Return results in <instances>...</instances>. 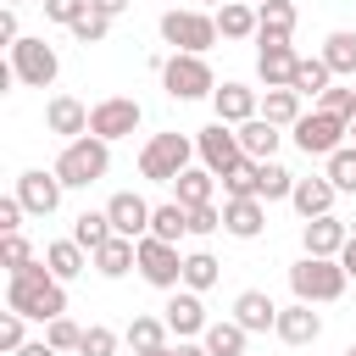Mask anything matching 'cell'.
Listing matches in <instances>:
<instances>
[{
  "label": "cell",
  "instance_id": "1",
  "mask_svg": "<svg viewBox=\"0 0 356 356\" xmlns=\"http://www.w3.org/2000/svg\"><path fill=\"white\" fill-rule=\"evenodd\" d=\"M6 312H22L28 323H50V317H67V284L33 261L22 273H6Z\"/></svg>",
  "mask_w": 356,
  "mask_h": 356
},
{
  "label": "cell",
  "instance_id": "2",
  "mask_svg": "<svg viewBox=\"0 0 356 356\" xmlns=\"http://www.w3.org/2000/svg\"><path fill=\"white\" fill-rule=\"evenodd\" d=\"M67 189H89V184H100L106 172H111V145L106 139H95V134H83V139H72V145H61V156H56V167H50Z\"/></svg>",
  "mask_w": 356,
  "mask_h": 356
},
{
  "label": "cell",
  "instance_id": "3",
  "mask_svg": "<svg viewBox=\"0 0 356 356\" xmlns=\"http://www.w3.org/2000/svg\"><path fill=\"white\" fill-rule=\"evenodd\" d=\"M161 44H172V56H206L217 44V17H206L200 6H172L161 11Z\"/></svg>",
  "mask_w": 356,
  "mask_h": 356
},
{
  "label": "cell",
  "instance_id": "4",
  "mask_svg": "<svg viewBox=\"0 0 356 356\" xmlns=\"http://www.w3.org/2000/svg\"><path fill=\"white\" fill-rule=\"evenodd\" d=\"M345 284H350V273H345L339 261H328V256H300V261L289 267V289H295V300H306V306L339 300Z\"/></svg>",
  "mask_w": 356,
  "mask_h": 356
},
{
  "label": "cell",
  "instance_id": "5",
  "mask_svg": "<svg viewBox=\"0 0 356 356\" xmlns=\"http://www.w3.org/2000/svg\"><path fill=\"white\" fill-rule=\"evenodd\" d=\"M189 156H195V139L167 128V134H150V145L139 150V178L150 184H172L178 172H189Z\"/></svg>",
  "mask_w": 356,
  "mask_h": 356
},
{
  "label": "cell",
  "instance_id": "6",
  "mask_svg": "<svg viewBox=\"0 0 356 356\" xmlns=\"http://www.w3.org/2000/svg\"><path fill=\"white\" fill-rule=\"evenodd\" d=\"M11 72H17V83H28V89H50L56 72H61V56H56V44H44L39 33H22V39L11 44Z\"/></svg>",
  "mask_w": 356,
  "mask_h": 356
},
{
  "label": "cell",
  "instance_id": "7",
  "mask_svg": "<svg viewBox=\"0 0 356 356\" xmlns=\"http://www.w3.org/2000/svg\"><path fill=\"white\" fill-rule=\"evenodd\" d=\"M161 89L172 100H206V95H217V78H211L206 56H167L161 61Z\"/></svg>",
  "mask_w": 356,
  "mask_h": 356
},
{
  "label": "cell",
  "instance_id": "8",
  "mask_svg": "<svg viewBox=\"0 0 356 356\" xmlns=\"http://www.w3.org/2000/svg\"><path fill=\"white\" fill-rule=\"evenodd\" d=\"M139 122H145V106H139L134 95H106V100L89 106V134L106 139V145H111V139H128Z\"/></svg>",
  "mask_w": 356,
  "mask_h": 356
},
{
  "label": "cell",
  "instance_id": "9",
  "mask_svg": "<svg viewBox=\"0 0 356 356\" xmlns=\"http://www.w3.org/2000/svg\"><path fill=\"white\" fill-rule=\"evenodd\" d=\"M289 134H295V145H300L306 156H323V161H328L334 150H345V134H350V122L317 106V111H306V117H300Z\"/></svg>",
  "mask_w": 356,
  "mask_h": 356
},
{
  "label": "cell",
  "instance_id": "10",
  "mask_svg": "<svg viewBox=\"0 0 356 356\" xmlns=\"http://www.w3.org/2000/svg\"><path fill=\"white\" fill-rule=\"evenodd\" d=\"M139 278L150 289H184V256H178V245L145 234L139 239Z\"/></svg>",
  "mask_w": 356,
  "mask_h": 356
},
{
  "label": "cell",
  "instance_id": "11",
  "mask_svg": "<svg viewBox=\"0 0 356 356\" xmlns=\"http://www.w3.org/2000/svg\"><path fill=\"white\" fill-rule=\"evenodd\" d=\"M195 156H200V167H211L217 178L245 156L239 150V128H228V122H211V128H200L195 134Z\"/></svg>",
  "mask_w": 356,
  "mask_h": 356
},
{
  "label": "cell",
  "instance_id": "12",
  "mask_svg": "<svg viewBox=\"0 0 356 356\" xmlns=\"http://www.w3.org/2000/svg\"><path fill=\"white\" fill-rule=\"evenodd\" d=\"M33 217H50L56 206H61V195H67V184L56 178V172H44V167H28L22 178H17V189H11Z\"/></svg>",
  "mask_w": 356,
  "mask_h": 356
},
{
  "label": "cell",
  "instance_id": "13",
  "mask_svg": "<svg viewBox=\"0 0 356 356\" xmlns=\"http://www.w3.org/2000/svg\"><path fill=\"white\" fill-rule=\"evenodd\" d=\"M261 50H256V78L267 83V89H289V78H295V67H300V56H295V44L289 39H256Z\"/></svg>",
  "mask_w": 356,
  "mask_h": 356
},
{
  "label": "cell",
  "instance_id": "14",
  "mask_svg": "<svg viewBox=\"0 0 356 356\" xmlns=\"http://www.w3.org/2000/svg\"><path fill=\"white\" fill-rule=\"evenodd\" d=\"M211 106H217V122H228V128H245L250 117H261V100H256V89H250V83H239V78L217 83Z\"/></svg>",
  "mask_w": 356,
  "mask_h": 356
},
{
  "label": "cell",
  "instance_id": "15",
  "mask_svg": "<svg viewBox=\"0 0 356 356\" xmlns=\"http://www.w3.org/2000/svg\"><path fill=\"white\" fill-rule=\"evenodd\" d=\"M150 211H156V206H150L145 195H134V189H122V195L106 200V217H111V228H117L122 239H145V234H150Z\"/></svg>",
  "mask_w": 356,
  "mask_h": 356
},
{
  "label": "cell",
  "instance_id": "16",
  "mask_svg": "<svg viewBox=\"0 0 356 356\" xmlns=\"http://www.w3.org/2000/svg\"><path fill=\"white\" fill-rule=\"evenodd\" d=\"M300 245H306V256H328V261H339V250L350 245V228L328 211V217H312V222H300Z\"/></svg>",
  "mask_w": 356,
  "mask_h": 356
},
{
  "label": "cell",
  "instance_id": "17",
  "mask_svg": "<svg viewBox=\"0 0 356 356\" xmlns=\"http://www.w3.org/2000/svg\"><path fill=\"white\" fill-rule=\"evenodd\" d=\"M161 317H167V328H172L178 339H195V334L211 328V317H206V306H200L195 289H172V300L161 306Z\"/></svg>",
  "mask_w": 356,
  "mask_h": 356
},
{
  "label": "cell",
  "instance_id": "18",
  "mask_svg": "<svg viewBox=\"0 0 356 356\" xmlns=\"http://www.w3.org/2000/svg\"><path fill=\"white\" fill-rule=\"evenodd\" d=\"M44 128L61 134V139L72 145V139L89 134V106H83L78 95H50V106H44Z\"/></svg>",
  "mask_w": 356,
  "mask_h": 356
},
{
  "label": "cell",
  "instance_id": "19",
  "mask_svg": "<svg viewBox=\"0 0 356 356\" xmlns=\"http://www.w3.org/2000/svg\"><path fill=\"white\" fill-rule=\"evenodd\" d=\"M234 323L245 334H267V328H278V300L267 289H239L234 295Z\"/></svg>",
  "mask_w": 356,
  "mask_h": 356
},
{
  "label": "cell",
  "instance_id": "20",
  "mask_svg": "<svg viewBox=\"0 0 356 356\" xmlns=\"http://www.w3.org/2000/svg\"><path fill=\"white\" fill-rule=\"evenodd\" d=\"M284 345H312L317 334H323V317L306 306V300H295V306H278V328H273Z\"/></svg>",
  "mask_w": 356,
  "mask_h": 356
},
{
  "label": "cell",
  "instance_id": "21",
  "mask_svg": "<svg viewBox=\"0 0 356 356\" xmlns=\"http://www.w3.org/2000/svg\"><path fill=\"white\" fill-rule=\"evenodd\" d=\"M334 195H339V189L328 184V172H323V178H295L289 206H295V211L312 222V217H328V211H334Z\"/></svg>",
  "mask_w": 356,
  "mask_h": 356
},
{
  "label": "cell",
  "instance_id": "22",
  "mask_svg": "<svg viewBox=\"0 0 356 356\" xmlns=\"http://www.w3.org/2000/svg\"><path fill=\"white\" fill-rule=\"evenodd\" d=\"M222 228L234 234V239H256L261 228H267V200H222Z\"/></svg>",
  "mask_w": 356,
  "mask_h": 356
},
{
  "label": "cell",
  "instance_id": "23",
  "mask_svg": "<svg viewBox=\"0 0 356 356\" xmlns=\"http://www.w3.org/2000/svg\"><path fill=\"white\" fill-rule=\"evenodd\" d=\"M134 267H139V239H122V234H117L111 245L95 250V273H100V278H128Z\"/></svg>",
  "mask_w": 356,
  "mask_h": 356
},
{
  "label": "cell",
  "instance_id": "24",
  "mask_svg": "<svg viewBox=\"0 0 356 356\" xmlns=\"http://www.w3.org/2000/svg\"><path fill=\"white\" fill-rule=\"evenodd\" d=\"M295 22H300L295 0H261L256 6V39H289Z\"/></svg>",
  "mask_w": 356,
  "mask_h": 356
},
{
  "label": "cell",
  "instance_id": "25",
  "mask_svg": "<svg viewBox=\"0 0 356 356\" xmlns=\"http://www.w3.org/2000/svg\"><path fill=\"white\" fill-rule=\"evenodd\" d=\"M211 189H217V172H211V167H189V172L172 178V200L189 206V211H195V206H211Z\"/></svg>",
  "mask_w": 356,
  "mask_h": 356
},
{
  "label": "cell",
  "instance_id": "26",
  "mask_svg": "<svg viewBox=\"0 0 356 356\" xmlns=\"http://www.w3.org/2000/svg\"><path fill=\"white\" fill-rule=\"evenodd\" d=\"M278 139H284V134H278V128H273L267 117H250V122L239 128V150H245L250 161H273V150H278Z\"/></svg>",
  "mask_w": 356,
  "mask_h": 356
},
{
  "label": "cell",
  "instance_id": "27",
  "mask_svg": "<svg viewBox=\"0 0 356 356\" xmlns=\"http://www.w3.org/2000/svg\"><path fill=\"white\" fill-rule=\"evenodd\" d=\"M189 234V206H178V200H161L156 211H150V239H167V245H178Z\"/></svg>",
  "mask_w": 356,
  "mask_h": 356
},
{
  "label": "cell",
  "instance_id": "28",
  "mask_svg": "<svg viewBox=\"0 0 356 356\" xmlns=\"http://www.w3.org/2000/svg\"><path fill=\"white\" fill-rule=\"evenodd\" d=\"M245 339H250V334H245L234 317H217V323L200 334V345H206L211 356H245Z\"/></svg>",
  "mask_w": 356,
  "mask_h": 356
},
{
  "label": "cell",
  "instance_id": "29",
  "mask_svg": "<svg viewBox=\"0 0 356 356\" xmlns=\"http://www.w3.org/2000/svg\"><path fill=\"white\" fill-rule=\"evenodd\" d=\"M323 61H328V72L356 78V33H350V28H334V33L323 39Z\"/></svg>",
  "mask_w": 356,
  "mask_h": 356
},
{
  "label": "cell",
  "instance_id": "30",
  "mask_svg": "<svg viewBox=\"0 0 356 356\" xmlns=\"http://www.w3.org/2000/svg\"><path fill=\"white\" fill-rule=\"evenodd\" d=\"M328 78H334V72H328V61H323V56H300V67H295L289 89H295L300 100H306V95H317V100H323V89H334Z\"/></svg>",
  "mask_w": 356,
  "mask_h": 356
},
{
  "label": "cell",
  "instance_id": "31",
  "mask_svg": "<svg viewBox=\"0 0 356 356\" xmlns=\"http://www.w3.org/2000/svg\"><path fill=\"white\" fill-rule=\"evenodd\" d=\"M72 239H78V245L95 256L100 245H111V239H117V228H111V217H106V211H78V222H72Z\"/></svg>",
  "mask_w": 356,
  "mask_h": 356
},
{
  "label": "cell",
  "instance_id": "32",
  "mask_svg": "<svg viewBox=\"0 0 356 356\" xmlns=\"http://www.w3.org/2000/svg\"><path fill=\"white\" fill-rule=\"evenodd\" d=\"M44 267H50L61 284H72V278L83 273V245H78V239H56V245H44Z\"/></svg>",
  "mask_w": 356,
  "mask_h": 356
},
{
  "label": "cell",
  "instance_id": "33",
  "mask_svg": "<svg viewBox=\"0 0 356 356\" xmlns=\"http://www.w3.org/2000/svg\"><path fill=\"white\" fill-rule=\"evenodd\" d=\"M167 334H172V328H167V317H134L122 339L134 345V356H145V350H167Z\"/></svg>",
  "mask_w": 356,
  "mask_h": 356
},
{
  "label": "cell",
  "instance_id": "34",
  "mask_svg": "<svg viewBox=\"0 0 356 356\" xmlns=\"http://www.w3.org/2000/svg\"><path fill=\"white\" fill-rule=\"evenodd\" d=\"M217 33H222V39H250V33H256V6H245V0L217 6Z\"/></svg>",
  "mask_w": 356,
  "mask_h": 356
},
{
  "label": "cell",
  "instance_id": "35",
  "mask_svg": "<svg viewBox=\"0 0 356 356\" xmlns=\"http://www.w3.org/2000/svg\"><path fill=\"white\" fill-rule=\"evenodd\" d=\"M261 117H267L273 128H295L306 111H300V95H295V89H267V100H261Z\"/></svg>",
  "mask_w": 356,
  "mask_h": 356
},
{
  "label": "cell",
  "instance_id": "36",
  "mask_svg": "<svg viewBox=\"0 0 356 356\" xmlns=\"http://www.w3.org/2000/svg\"><path fill=\"white\" fill-rule=\"evenodd\" d=\"M256 178H261V161L239 156V161L222 172V195H228V200H250V195H256Z\"/></svg>",
  "mask_w": 356,
  "mask_h": 356
},
{
  "label": "cell",
  "instance_id": "37",
  "mask_svg": "<svg viewBox=\"0 0 356 356\" xmlns=\"http://www.w3.org/2000/svg\"><path fill=\"white\" fill-rule=\"evenodd\" d=\"M217 273H222V261H217L211 250H189V256H184V289H195V295H200V289H211V284H217Z\"/></svg>",
  "mask_w": 356,
  "mask_h": 356
},
{
  "label": "cell",
  "instance_id": "38",
  "mask_svg": "<svg viewBox=\"0 0 356 356\" xmlns=\"http://www.w3.org/2000/svg\"><path fill=\"white\" fill-rule=\"evenodd\" d=\"M295 195V172L278 167V161H261V178H256V200H289Z\"/></svg>",
  "mask_w": 356,
  "mask_h": 356
},
{
  "label": "cell",
  "instance_id": "39",
  "mask_svg": "<svg viewBox=\"0 0 356 356\" xmlns=\"http://www.w3.org/2000/svg\"><path fill=\"white\" fill-rule=\"evenodd\" d=\"M328 184L339 195H356V145H345V150L328 156Z\"/></svg>",
  "mask_w": 356,
  "mask_h": 356
},
{
  "label": "cell",
  "instance_id": "40",
  "mask_svg": "<svg viewBox=\"0 0 356 356\" xmlns=\"http://www.w3.org/2000/svg\"><path fill=\"white\" fill-rule=\"evenodd\" d=\"M44 345H50V350H78V345H83V328H78L72 317H50V323H44Z\"/></svg>",
  "mask_w": 356,
  "mask_h": 356
},
{
  "label": "cell",
  "instance_id": "41",
  "mask_svg": "<svg viewBox=\"0 0 356 356\" xmlns=\"http://www.w3.org/2000/svg\"><path fill=\"white\" fill-rule=\"evenodd\" d=\"M78 356H117V328H106V323H89V328H83V345H78Z\"/></svg>",
  "mask_w": 356,
  "mask_h": 356
},
{
  "label": "cell",
  "instance_id": "42",
  "mask_svg": "<svg viewBox=\"0 0 356 356\" xmlns=\"http://www.w3.org/2000/svg\"><path fill=\"white\" fill-rule=\"evenodd\" d=\"M0 261H6V273H22V267H33V250H28V239H22V234H0Z\"/></svg>",
  "mask_w": 356,
  "mask_h": 356
},
{
  "label": "cell",
  "instance_id": "43",
  "mask_svg": "<svg viewBox=\"0 0 356 356\" xmlns=\"http://www.w3.org/2000/svg\"><path fill=\"white\" fill-rule=\"evenodd\" d=\"M317 106L350 122V117H356V89H350V83H334V89H323V100H317Z\"/></svg>",
  "mask_w": 356,
  "mask_h": 356
},
{
  "label": "cell",
  "instance_id": "44",
  "mask_svg": "<svg viewBox=\"0 0 356 356\" xmlns=\"http://www.w3.org/2000/svg\"><path fill=\"white\" fill-rule=\"evenodd\" d=\"M44 17L61 22V28H78L89 17V0H44Z\"/></svg>",
  "mask_w": 356,
  "mask_h": 356
},
{
  "label": "cell",
  "instance_id": "45",
  "mask_svg": "<svg viewBox=\"0 0 356 356\" xmlns=\"http://www.w3.org/2000/svg\"><path fill=\"white\" fill-rule=\"evenodd\" d=\"M22 323H28L22 312H6V317H0V350H6V356H17V350L28 345V334H22Z\"/></svg>",
  "mask_w": 356,
  "mask_h": 356
},
{
  "label": "cell",
  "instance_id": "46",
  "mask_svg": "<svg viewBox=\"0 0 356 356\" xmlns=\"http://www.w3.org/2000/svg\"><path fill=\"white\" fill-rule=\"evenodd\" d=\"M72 33H78V39H83V44H100V39H106V33H111V17H100V11H89V17H83V22H78V28H72Z\"/></svg>",
  "mask_w": 356,
  "mask_h": 356
},
{
  "label": "cell",
  "instance_id": "47",
  "mask_svg": "<svg viewBox=\"0 0 356 356\" xmlns=\"http://www.w3.org/2000/svg\"><path fill=\"white\" fill-rule=\"evenodd\" d=\"M22 211H28V206H22L17 195H6V200H0V234H22Z\"/></svg>",
  "mask_w": 356,
  "mask_h": 356
},
{
  "label": "cell",
  "instance_id": "48",
  "mask_svg": "<svg viewBox=\"0 0 356 356\" xmlns=\"http://www.w3.org/2000/svg\"><path fill=\"white\" fill-rule=\"evenodd\" d=\"M217 228H222V211L217 206H195L189 211V234H217Z\"/></svg>",
  "mask_w": 356,
  "mask_h": 356
},
{
  "label": "cell",
  "instance_id": "49",
  "mask_svg": "<svg viewBox=\"0 0 356 356\" xmlns=\"http://www.w3.org/2000/svg\"><path fill=\"white\" fill-rule=\"evenodd\" d=\"M17 39H22V22H17V6H6V11H0V44L11 50Z\"/></svg>",
  "mask_w": 356,
  "mask_h": 356
},
{
  "label": "cell",
  "instance_id": "50",
  "mask_svg": "<svg viewBox=\"0 0 356 356\" xmlns=\"http://www.w3.org/2000/svg\"><path fill=\"white\" fill-rule=\"evenodd\" d=\"M89 11H100V17H122L128 0H89Z\"/></svg>",
  "mask_w": 356,
  "mask_h": 356
},
{
  "label": "cell",
  "instance_id": "51",
  "mask_svg": "<svg viewBox=\"0 0 356 356\" xmlns=\"http://www.w3.org/2000/svg\"><path fill=\"white\" fill-rule=\"evenodd\" d=\"M17 356H61V350H50V345H44V339H28V345H22V350H17Z\"/></svg>",
  "mask_w": 356,
  "mask_h": 356
},
{
  "label": "cell",
  "instance_id": "52",
  "mask_svg": "<svg viewBox=\"0 0 356 356\" xmlns=\"http://www.w3.org/2000/svg\"><path fill=\"white\" fill-rule=\"evenodd\" d=\"M172 356H211V350H206V345H195V339H178V345H172Z\"/></svg>",
  "mask_w": 356,
  "mask_h": 356
},
{
  "label": "cell",
  "instance_id": "53",
  "mask_svg": "<svg viewBox=\"0 0 356 356\" xmlns=\"http://www.w3.org/2000/svg\"><path fill=\"white\" fill-rule=\"evenodd\" d=\"M339 267H345V273H350V278H356V234H350V245H345V250H339Z\"/></svg>",
  "mask_w": 356,
  "mask_h": 356
},
{
  "label": "cell",
  "instance_id": "54",
  "mask_svg": "<svg viewBox=\"0 0 356 356\" xmlns=\"http://www.w3.org/2000/svg\"><path fill=\"white\" fill-rule=\"evenodd\" d=\"M145 356H172V345H167V350H145Z\"/></svg>",
  "mask_w": 356,
  "mask_h": 356
},
{
  "label": "cell",
  "instance_id": "55",
  "mask_svg": "<svg viewBox=\"0 0 356 356\" xmlns=\"http://www.w3.org/2000/svg\"><path fill=\"white\" fill-rule=\"evenodd\" d=\"M339 356H356V339H350V345H345V350H339Z\"/></svg>",
  "mask_w": 356,
  "mask_h": 356
},
{
  "label": "cell",
  "instance_id": "56",
  "mask_svg": "<svg viewBox=\"0 0 356 356\" xmlns=\"http://www.w3.org/2000/svg\"><path fill=\"white\" fill-rule=\"evenodd\" d=\"M200 6H228V0H200Z\"/></svg>",
  "mask_w": 356,
  "mask_h": 356
},
{
  "label": "cell",
  "instance_id": "57",
  "mask_svg": "<svg viewBox=\"0 0 356 356\" xmlns=\"http://www.w3.org/2000/svg\"><path fill=\"white\" fill-rule=\"evenodd\" d=\"M6 6H22V0H6Z\"/></svg>",
  "mask_w": 356,
  "mask_h": 356
},
{
  "label": "cell",
  "instance_id": "58",
  "mask_svg": "<svg viewBox=\"0 0 356 356\" xmlns=\"http://www.w3.org/2000/svg\"><path fill=\"white\" fill-rule=\"evenodd\" d=\"M350 134H356V117H350Z\"/></svg>",
  "mask_w": 356,
  "mask_h": 356
},
{
  "label": "cell",
  "instance_id": "59",
  "mask_svg": "<svg viewBox=\"0 0 356 356\" xmlns=\"http://www.w3.org/2000/svg\"><path fill=\"white\" fill-rule=\"evenodd\" d=\"M350 89H356V78H350Z\"/></svg>",
  "mask_w": 356,
  "mask_h": 356
},
{
  "label": "cell",
  "instance_id": "60",
  "mask_svg": "<svg viewBox=\"0 0 356 356\" xmlns=\"http://www.w3.org/2000/svg\"><path fill=\"white\" fill-rule=\"evenodd\" d=\"M256 6H261V0H256Z\"/></svg>",
  "mask_w": 356,
  "mask_h": 356
}]
</instances>
